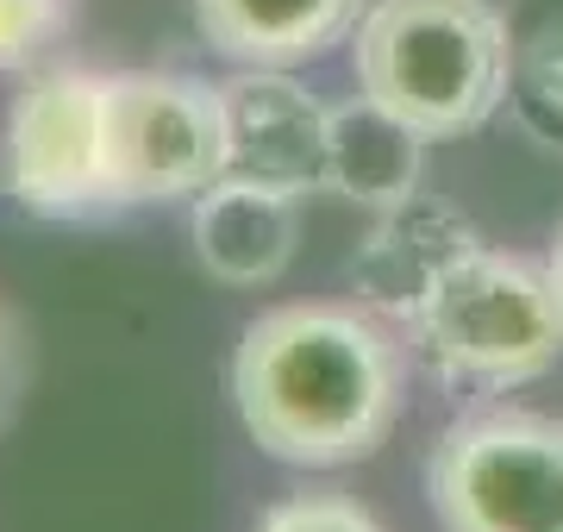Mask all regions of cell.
<instances>
[{
	"label": "cell",
	"mask_w": 563,
	"mask_h": 532,
	"mask_svg": "<svg viewBox=\"0 0 563 532\" xmlns=\"http://www.w3.org/2000/svg\"><path fill=\"white\" fill-rule=\"evenodd\" d=\"M232 401L276 464H363L401 413V351L369 313L339 301L269 308L239 339Z\"/></svg>",
	"instance_id": "6da1fadb"
},
{
	"label": "cell",
	"mask_w": 563,
	"mask_h": 532,
	"mask_svg": "<svg viewBox=\"0 0 563 532\" xmlns=\"http://www.w3.org/2000/svg\"><path fill=\"white\" fill-rule=\"evenodd\" d=\"M357 95L426 138H457L507 95V25L488 0H376L351 44Z\"/></svg>",
	"instance_id": "7a4b0ae2"
},
{
	"label": "cell",
	"mask_w": 563,
	"mask_h": 532,
	"mask_svg": "<svg viewBox=\"0 0 563 532\" xmlns=\"http://www.w3.org/2000/svg\"><path fill=\"white\" fill-rule=\"evenodd\" d=\"M407 326L444 376L520 389L563 357V301L544 257L495 251L470 239L439 264Z\"/></svg>",
	"instance_id": "3957f363"
},
{
	"label": "cell",
	"mask_w": 563,
	"mask_h": 532,
	"mask_svg": "<svg viewBox=\"0 0 563 532\" xmlns=\"http://www.w3.org/2000/svg\"><path fill=\"white\" fill-rule=\"evenodd\" d=\"M426 495L444 532H563V420L470 413L432 451Z\"/></svg>",
	"instance_id": "277c9868"
},
{
	"label": "cell",
	"mask_w": 563,
	"mask_h": 532,
	"mask_svg": "<svg viewBox=\"0 0 563 532\" xmlns=\"http://www.w3.org/2000/svg\"><path fill=\"white\" fill-rule=\"evenodd\" d=\"M225 176V107L213 82L120 69L107 76V201H195Z\"/></svg>",
	"instance_id": "5b68a950"
},
{
	"label": "cell",
	"mask_w": 563,
	"mask_h": 532,
	"mask_svg": "<svg viewBox=\"0 0 563 532\" xmlns=\"http://www.w3.org/2000/svg\"><path fill=\"white\" fill-rule=\"evenodd\" d=\"M7 188L32 213H88L107 201V76L51 69L13 101Z\"/></svg>",
	"instance_id": "8992f818"
},
{
	"label": "cell",
	"mask_w": 563,
	"mask_h": 532,
	"mask_svg": "<svg viewBox=\"0 0 563 532\" xmlns=\"http://www.w3.org/2000/svg\"><path fill=\"white\" fill-rule=\"evenodd\" d=\"M225 107V176L269 182L288 195L325 188V120L332 107L313 101L288 69H239L220 82Z\"/></svg>",
	"instance_id": "52a82bcc"
},
{
	"label": "cell",
	"mask_w": 563,
	"mask_h": 532,
	"mask_svg": "<svg viewBox=\"0 0 563 532\" xmlns=\"http://www.w3.org/2000/svg\"><path fill=\"white\" fill-rule=\"evenodd\" d=\"M188 232H195V257H201V269L213 282L263 288L295 264L301 195L269 188V182H244V176H220L207 195H195Z\"/></svg>",
	"instance_id": "ba28073f"
},
{
	"label": "cell",
	"mask_w": 563,
	"mask_h": 532,
	"mask_svg": "<svg viewBox=\"0 0 563 532\" xmlns=\"http://www.w3.org/2000/svg\"><path fill=\"white\" fill-rule=\"evenodd\" d=\"M363 0H195V25L244 69H295L357 32Z\"/></svg>",
	"instance_id": "9c48e42d"
},
{
	"label": "cell",
	"mask_w": 563,
	"mask_h": 532,
	"mask_svg": "<svg viewBox=\"0 0 563 532\" xmlns=\"http://www.w3.org/2000/svg\"><path fill=\"white\" fill-rule=\"evenodd\" d=\"M426 132L407 125L401 113H388L383 101H357L332 107L325 120V188H339L344 201L357 207H401L420 195V176H426Z\"/></svg>",
	"instance_id": "30bf717a"
},
{
	"label": "cell",
	"mask_w": 563,
	"mask_h": 532,
	"mask_svg": "<svg viewBox=\"0 0 563 532\" xmlns=\"http://www.w3.org/2000/svg\"><path fill=\"white\" fill-rule=\"evenodd\" d=\"M69 25V0H0V69L38 63Z\"/></svg>",
	"instance_id": "8fae6325"
},
{
	"label": "cell",
	"mask_w": 563,
	"mask_h": 532,
	"mask_svg": "<svg viewBox=\"0 0 563 532\" xmlns=\"http://www.w3.org/2000/svg\"><path fill=\"white\" fill-rule=\"evenodd\" d=\"M257 532H383V527L344 495H295V501L263 513Z\"/></svg>",
	"instance_id": "7c38bea8"
},
{
	"label": "cell",
	"mask_w": 563,
	"mask_h": 532,
	"mask_svg": "<svg viewBox=\"0 0 563 532\" xmlns=\"http://www.w3.org/2000/svg\"><path fill=\"white\" fill-rule=\"evenodd\" d=\"M544 269H551V282H558V301H563V225L551 232V245H544Z\"/></svg>",
	"instance_id": "4fadbf2b"
},
{
	"label": "cell",
	"mask_w": 563,
	"mask_h": 532,
	"mask_svg": "<svg viewBox=\"0 0 563 532\" xmlns=\"http://www.w3.org/2000/svg\"><path fill=\"white\" fill-rule=\"evenodd\" d=\"M7 389H13V345H7V326H0V413H7Z\"/></svg>",
	"instance_id": "5bb4252c"
}]
</instances>
